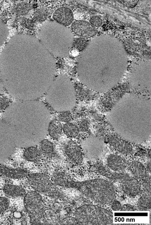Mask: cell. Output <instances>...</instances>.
<instances>
[{
	"mask_svg": "<svg viewBox=\"0 0 151 225\" xmlns=\"http://www.w3.org/2000/svg\"><path fill=\"white\" fill-rule=\"evenodd\" d=\"M39 149L42 153L47 155H52L54 152L52 143L47 140L44 139L40 143Z\"/></svg>",
	"mask_w": 151,
	"mask_h": 225,
	"instance_id": "603a6c76",
	"label": "cell"
},
{
	"mask_svg": "<svg viewBox=\"0 0 151 225\" xmlns=\"http://www.w3.org/2000/svg\"><path fill=\"white\" fill-rule=\"evenodd\" d=\"M140 224H113L112 225H140Z\"/></svg>",
	"mask_w": 151,
	"mask_h": 225,
	"instance_id": "d590c367",
	"label": "cell"
},
{
	"mask_svg": "<svg viewBox=\"0 0 151 225\" xmlns=\"http://www.w3.org/2000/svg\"><path fill=\"white\" fill-rule=\"evenodd\" d=\"M3 84L1 80V76L0 75V94L2 92V91L3 90Z\"/></svg>",
	"mask_w": 151,
	"mask_h": 225,
	"instance_id": "e575fe53",
	"label": "cell"
},
{
	"mask_svg": "<svg viewBox=\"0 0 151 225\" xmlns=\"http://www.w3.org/2000/svg\"><path fill=\"white\" fill-rule=\"evenodd\" d=\"M48 15L47 10L44 8H40L35 12L34 17L36 20L39 22L45 20Z\"/></svg>",
	"mask_w": 151,
	"mask_h": 225,
	"instance_id": "d4e9b609",
	"label": "cell"
},
{
	"mask_svg": "<svg viewBox=\"0 0 151 225\" xmlns=\"http://www.w3.org/2000/svg\"><path fill=\"white\" fill-rule=\"evenodd\" d=\"M129 168L133 175L138 179H143L147 176V169L141 163L133 161L128 164Z\"/></svg>",
	"mask_w": 151,
	"mask_h": 225,
	"instance_id": "e0dca14e",
	"label": "cell"
},
{
	"mask_svg": "<svg viewBox=\"0 0 151 225\" xmlns=\"http://www.w3.org/2000/svg\"><path fill=\"white\" fill-rule=\"evenodd\" d=\"M106 163L109 168L117 172H123L128 164L124 158L116 154L109 155L106 158Z\"/></svg>",
	"mask_w": 151,
	"mask_h": 225,
	"instance_id": "8fae6325",
	"label": "cell"
},
{
	"mask_svg": "<svg viewBox=\"0 0 151 225\" xmlns=\"http://www.w3.org/2000/svg\"><path fill=\"white\" fill-rule=\"evenodd\" d=\"M52 179L56 184L64 187L76 189L85 196L101 205L110 204L116 196L114 185L105 179H95L76 182L65 173L60 172L54 174Z\"/></svg>",
	"mask_w": 151,
	"mask_h": 225,
	"instance_id": "7a4b0ae2",
	"label": "cell"
},
{
	"mask_svg": "<svg viewBox=\"0 0 151 225\" xmlns=\"http://www.w3.org/2000/svg\"><path fill=\"white\" fill-rule=\"evenodd\" d=\"M63 130L64 134L70 138H75L79 134L80 130L78 127L72 123H68L65 124Z\"/></svg>",
	"mask_w": 151,
	"mask_h": 225,
	"instance_id": "7402d4cb",
	"label": "cell"
},
{
	"mask_svg": "<svg viewBox=\"0 0 151 225\" xmlns=\"http://www.w3.org/2000/svg\"><path fill=\"white\" fill-rule=\"evenodd\" d=\"M53 18L56 21L64 26H68L73 20L72 11L66 7H62L57 9L54 13Z\"/></svg>",
	"mask_w": 151,
	"mask_h": 225,
	"instance_id": "4fadbf2b",
	"label": "cell"
},
{
	"mask_svg": "<svg viewBox=\"0 0 151 225\" xmlns=\"http://www.w3.org/2000/svg\"><path fill=\"white\" fill-rule=\"evenodd\" d=\"M64 150L67 157L71 161L77 164L81 163L83 154L80 148L76 143L73 141L68 142L64 146Z\"/></svg>",
	"mask_w": 151,
	"mask_h": 225,
	"instance_id": "30bf717a",
	"label": "cell"
},
{
	"mask_svg": "<svg viewBox=\"0 0 151 225\" xmlns=\"http://www.w3.org/2000/svg\"><path fill=\"white\" fill-rule=\"evenodd\" d=\"M3 190L5 194L12 197L24 196L26 193L25 190L22 188L12 184L5 185L3 188Z\"/></svg>",
	"mask_w": 151,
	"mask_h": 225,
	"instance_id": "ac0fdd59",
	"label": "cell"
},
{
	"mask_svg": "<svg viewBox=\"0 0 151 225\" xmlns=\"http://www.w3.org/2000/svg\"><path fill=\"white\" fill-rule=\"evenodd\" d=\"M75 216L78 225H112L113 213L97 205L85 204L76 210Z\"/></svg>",
	"mask_w": 151,
	"mask_h": 225,
	"instance_id": "5b68a950",
	"label": "cell"
},
{
	"mask_svg": "<svg viewBox=\"0 0 151 225\" xmlns=\"http://www.w3.org/2000/svg\"><path fill=\"white\" fill-rule=\"evenodd\" d=\"M151 199L150 195L144 194L138 199V208L139 211H146L150 210Z\"/></svg>",
	"mask_w": 151,
	"mask_h": 225,
	"instance_id": "44dd1931",
	"label": "cell"
},
{
	"mask_svg": "<svg viewBox=\"0 0 151 225\" xmlns=\"http://www.w3.org/2000/svg\"><path fill=\"white\" fill-rule=\"evenodd\" d=\"M135 209L132 205L129 204H124L122 205L120 211H134Z\"/></svg>",
	"mask_w": 151,
	"mask_h": 225,
	"instance_id": "1f68e13d",
	"label": "cell"
},
{
	"mask_svg": "<svg viewBox=\"0 0 151 225\" xmlns=\"http://www.w3.org/2000/svg\"><path fill=\"white\" fill-rule=\"evenodd\" d=\"M147 169L149 172L150 173H151V161H149L147 165Z\"/></svg>",
	"mask_w": 151,
	"mask_h": 225,
	"instance_id": "836d02e7",
	"label": "cell"
},
{
	"mask_svg": "<svg viewBox=\"0 0 151 225\" xmlns=\"http://www.w3.org/2000/svg\"><path fill=\"white\" fill-rule=\"evenodd\" d=\"M145 179L144 182V186L148 191L150 194L151 193V178L150 177H146L145 178Z\"/></svg>",
	"mask_w": 151,
	"mask_h": 225,
	"instance_id": "4dcf8cb0",
	"label": "cell"
},
{
	"mask_svg": "<svg viewBox=\"0 0 151 225\" xmlns=\"http://www.w3.org/2000/svg\"><path fill=\"white\" fill-rule=\"evenodd\" d=\"M29 184L36 191L50 197L62 201L68 199L65 194L50 181L46 175L39 173L29 174Z\"/></svg>",
	"mask_w": 151,
	"mask_h": 225,
	"instance_id": "8992f818",
	"label": "cell"
},
{
	"mask_svg": "<svg viewBox=\"0 0 151 225\" xmlns=\"http://www.w3.org/2000/svg\"><path fill=\"white\" fill-rule=\"evenodd\" d=\"M7 124L0 119V155L12 153L15 145Z\"/></svg>",
	"mask_w": 151,
	"mask_h": 225,
	"instance_id": "ba28073f",
	"label": "cell"
},
{
	"mask_svg": "<svg viewBox=\"0 0 151 225\" xmlns=\"http://www.w3.org/2000/svg\"><path fill=\"white\" fill-rule=\"evenodd\" d=\"M61 225H78L75 218L72 217H67L63 219L60 223Z\"/></svg>",
	"mask_w": 151,
	"mask_h": 225,
	"instance_id": "4316f807",
	"label": "cell"
},
{
	"mask_svg": "<svg viewBox=\"0 0 151 225\" xmlns=\"http://www.w3.org/2000/svg\"><path fill=\"white\" fill-rule=\"evenodd\" d=\"M0 174L13 179L22 178L27 177L29 174L26 169L13 168L4 165H0Z\"/></svg>",
	"mask_w": 151,
	"mask_h": 225,
	"instance_id": "9a60e30c",
	"label": "cell"
},
{
	"mask_svg": "<svg viewBox=\"0 0 151 225\" xmlns=\"http://www.w3.org/2000/svg\"><path fill=\"white\" fill-rule=\"evenodd\" d=\"M21 101L6 109L4 120L9 126L15 145L28 148L37 145L46 137L50 113L42 102Z\"/></svg>",
	"mask_w": 151,
	"mask_h": 225,
	"instance_id": "6da1fadb",
	"label": "cell"
},
{
	"mask_svg": "<svg viewBox=\"0 0 151 225\" xmlns=\"http://www.w3.org/2000/svg\"><path fill=\"white\" fill-rule=\"evenodd\" d=\"M45 94L46 101L57 112H68L76 106L75 89L66 75H60L55 78Z\"/></svg>",
	"mask_w": 151,
	"mask_h": 225,
	"instance_id": "277c9868",
	"label": "cell"
},
{
	"mask_svg": "<svg viewBox=\"0 0 151 225\" xmlns=\"http://www.w3.org/2000/svg\"><path fill=\"white\" fill-rule=\"evenodd\" d=\"M123 3L129 7L134 6L137 4L138 1L135 0H124L122 1Z\"/></svg>",
	"mask_w": 151,
	"mask_h": 225,
	"instance_id": "d6a6232c",
	"label": "cell"
},
{
	"mask_svg": "<svg viewBox=\"0 0 151 225\" xmlns=\"http://www.w3.org/2000/svg\"><path fill=\"white\" fill-rule=\"evenodd\" d=\"M108 141L113 148L122 154L129 155L132 152L133 148L132 145L116 136H109Z\"/></svg>",
	"mask_w": 151,
	"mask_h": 225,
	"instance_id": "7c38bea8",
	"label": "cell"
},
{
	"mask_svg": "<svg viewBox=\"0 0 151 225\" xmlns=\"http://www.w3.org/2000/svg\"><path fill=\"white\" fill-rule=\"evenodd\" d=\"M62 129V125L59 121L53 120L49 123L48 132L52 137L57 139L60 136Z\"/></svg>",
	"mask_w": 151,
	"mask_h": 225,
	"instance_id": "d6986e66",
	"label": "cell"
},
{
	"mask_svg": "<svg viewBox=\"0 0 151 225\" xmlns=\"http://www.w3.org/2000/svg\"><path fill=\"white\" fill-rule=\"evenodd\" d=\"M72 31L83 38H90L96 33V29L91 24L85 21L76 20L71 26Z\"/></svg>",
	"mask_w": 151,
	"mask_h": 225,
	"instance_id": "9c48e42d",
	"label": "cell"
},
{
	"mask_svg": "<svg viewBox=\"0 0 151 225\" xmlns=\"http://www.w3.org/2000/svg\"><path fill=\"white\" fill-rule=\"evenodd\" d=\"M121 187L124 193L130 196L137 195L140 193L141 189V185L139 181L132 177L122 182Z\"/></svg>",
	"mask_w": 151,
	"mask_h": 225,
	"instance_id": "5bb4252c",
	"label": "cell"
},
{
	"mask_svg": "<svg viewBox=\"0 0 151 225\" xmlns=\"http://www.w3.org/2000/svg\"><path fill=\"white\" fill-rule=\"evenodd\" d=\"M88 44L87 40L85 38H78L73 41V45L77 50L81 51L84 49Z\"/></svg>",
	"mask_w": 151,
	"mask_h": 225,
	"instance_id": "cb8c5ba5",
	"label": "cell"
},
{
	"mask_svg": "<svg viewBox=\"0 0 151 225\" xmlns=\"http://www.w3.org/2000/svg\"><path fill=\"white\" fill-rule=\"evenodd\" d=\"M24 204L31 224H49L44 216L45 207L40 193L35 191L26 193L24 196Z\"/></svg>",
	"mask_w": 151,
	"mask_h": 225,
	"instance_id": "52a82bcc",
	"label": "cell"
},
{
	"mask_svg": "<svg viewBox=\"0 0 151 225\" xmlns=\"http://www.w3.org/2000/svg\"><path fill=\"white\" fill-rule=\"evenodd\" d=\"M38 37L45 48L57 57L68 56L73 45V36L71 30L56 22H45L40 29Z\"/></svg>",
	"mask_w": 151,
	"mask_h": 225,
	"instance_id": "3957f363",
	"label": "cell"
},
{
	"mask_svg": "<svg viewBox=\"0 0 151 225\" xmlns=\"http://www.w3.org/2000/svg\"><path fill=\"white\" fill-rule=\"evenodd\" d=\"M122 205L118 201L113 200L111 203V208L113 211H120Z\"/></svg>",
	"mask_w": 151,
	"mask_h": 225,
	"instance_id": "f1b7e54d",
	"label": "cell"
},
{
	"mask_svg": "<svg viewBox=\"0 0 151 225\" xmlns=\"http://www.w3.org/2000/svg\"><path fill=\"white\" fill-rule=\"evenodd\" d=\"M89 123L88 122L85 120L82 121L79 124V128L80 131L85 132L88 130L89 127Z\"/></svg>",
	"mask_w": 151,
	"mask_h": 225,
	"instance_id": "f546056e",
	"label": "cell"
},
{
	"mask_svg": "<svg viewBox=\"0 0 151 225\" xmlns=\"http://www.w3.org/2000/svg\"><path fill=\"white\" fill-rule=\"evenodd\" d=\"M40 155L38 149L34 146L27 148L24 153V158L31 162H35L38 160Z\"/></svg>",
	"mask_w": 151,
	"mask_h": 225,
	"instance_id": "ffe728a7",
	"label": "cell"
},
{
	"mask_svg": "<svg viewBox=\"0 0 151 225\" xmlns=\"http://www.w3.org/2000/svg\"><path fill=\"white\" fill-rule=\"evenodd\" d=\"M91 24L93 27H99L102 23V19L97 16H92L90 19Z\"/></svg>",
	"mask_w": 151,
	"mask_h": 225,
	"instance_id": "83f0119b",
	"label": "cell"
},
{
	"mask_svg": "<svg viewBox=\"0 0 151 225\" xmlns=\"http://www.w3.org/2000/svg\"><path fill=\"white\" fill-rule=\"evenodd\" d=\"M99 173L101 175L115 181L121 182L130 178L128 174L123 172L113 171L107 166H101L98 169Z\"/></svg>",
	"mask_w": 151,
	"mask_h": 225,
	"instance_id": "2e32d148",
	"label": "cell"
},
{
	"mask_svg": "<svg viewBox=\"0 0 151 225\" xmlns=\"http://www.w3.org/2000/svg\"><path fill=\"white\" fill-rule=\"evenodd\" d=\"M9 205V201L7 198L0 197V213L6 210Z\"/></svg>",
	"mask_w": 151,
	"mask_h": 225,
	"instance_id": "484cf974",
	"label": "cell"
}]
</instances>
